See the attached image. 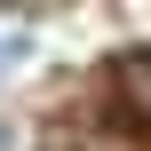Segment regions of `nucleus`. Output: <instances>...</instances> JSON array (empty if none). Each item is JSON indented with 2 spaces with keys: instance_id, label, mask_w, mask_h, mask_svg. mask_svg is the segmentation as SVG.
<instances>
[{
  "instance_id": "f257e3e1",
  "label": "nucleus",
  "mask_w": 151,
  "mask_h": 151,
  "mask_svg": "<svg viewBox=\"0 0 151 151\" xmlns=\"http://www.w3.org/2000/svg\"><path fill=\"white\" fill-rule=\"evenodd\" d=\"M8 56H24V48H16V40H0V64H8Z\"/></svg>"
}]
</instances>
